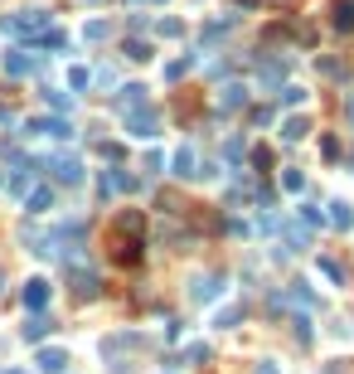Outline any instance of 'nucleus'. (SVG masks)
<instances>
[{
    "mask_svg": "<svg viewBox=\"0 0 354 374\" xmlns=\"http://www.w3.org/2000/svg\"><path fill=\"white\" fill-rule=\"evenodd\" d=\"M0 29H5V34H20V39H34V34L49 29V15H44V10H20V15H5Z\"/></svg>",
    "mask_w": 354,
    "mask_h": 374,
    "instance_id": "obj_1",
    "label": "nucleus"
},
{
    "mask_svg": "<svg viewBox=\"0 0 354 374\" xmlns=\"http://www.w3.org/2000/svg\"><path fill=\"white\" fill-rule=\"evenodd\" d=\"M127 132L136 136V141H156L161 136V112L156 107H132L127 112Z\"/></svg>",
    "mask_w": 354,
    "mask_h": 374,
    "instance_id": "obj_2",
    "label": "nucleus"
},
{
    "mask_svg": "<svg viewBox=\"0 0 354 374\" xmlns=\"http://www.w3.org/2000/svg\"><path fill=\"white\" fill-rule=\"evenodd\" d=\"M223 287H228V282H223V272H199V277L190 282V296H194V301H218Z\"/></svg>",
    "mask_w": 354,
    "mask_h": 374,
    "instance_id": "obj_3",
    "label": "nucleus"
},
{
    "mask_svg": "<svg viewBox=\"0 0 354 374\" xmlns=\"http://www.w3.org/2000/svg\"><path fill=\"white\" fill-rule=\"evenodd\" d=\"M49 170L58 175V185H82V160L73 156V151H63V156L49 160Z\"/></svg>",
    "mask_w": 354,
    "mask_h": 374,
    "instance_id": "obj_4",
    "label": "nucleus"
},
{
    "mask_svg": "<svg viewBox=\"0 0 354 374\" xmlns=\"http://www.w3.org/2000/svg\"><path fill=\"white\" fill-rule=\"evenodd\" d=\"M68 287H73V292L82 296V301H87V296H97V272H92V267H68Z\"/></svg>",
    "mask_w": 354,
    "mask_h": 374,
    "instance_id": "obj_5",
    "label": "nucleus"
},
{
    "mask_svg": "<svg viewBox=\"0 0 354 374\" xmlns=\"http://www.w3.org/2000/svg\"><path fill=\"white\" fill-rule=\"evenodd\" d=\"M20 301H25V311H44V306H49V282H44V277H29Z\"/></svg>",
    "mask_w": 354,
    "mask_h": 374,
    "instance_id": "obj_6",
    "label": "nucleus"
},
{
    "mask_svg": "<svg viewBox=\"0 0 354 374\" xmlns=\"http://www.w3.org/2000/svg\"><path fill=\"white\" fill-rule=\"evenodd\" d=\"M170 175H180V180H194V175H199V156H194V146H180V151L170 156Z\"/></svg>",
    "mask_w": 354,
    "mask_h": 374,
    "instance_id": "obj_7",
    "label": "nucleus"
},
{
    "mask_svg": "<svg viewBox=\"0 0 354 374\" xmlns=\"http://www.w3.org/2000/svg\"><path fill=\"white\" fill-rule=\"evenodd\" d=\"M5 73L10 78H29V73H39V58H29L25 49H10L5 53Z\"/></svg>",
    "mask_w": 354,
    "mask_h": 374,
    "instance_id": "obj_8",
    "label": "nucleus"
},
{
    "mask_svg": "<svg viewBox=\"0 0 354 374\" xmlns=\"http://www.w3.org/2000/svg\"><path fill=\"white\" fill-rule=\"evenodd\" d=\"M73 127L68 122H58V117H29L25 122V136H68Z\"/></svg>",
    "mask_w": 354,
    "mask_h": 374,
    "instance_id": "obj_9",
    "label": "nucleus"
},
{
    "mask_svg": "<svg viewBox=\"0 0 354 374\" xmlns=\"http://www.w3.org/2000/svg\"><path fill=\"white\" fill-rule=\"evenodd\" d=\"M20 336L39 346L44 336H54V316H44V311H29V316H25V331H20Z\"/></svg>",
    "mask_w": 354,
    "mask_h": 374,
    "instance_id": "obj_10",
    "label": "nucleus"
},
{
    "mask_svg": "<svg viewBox=\"0 0 354 374\" xmlns=\"http://www.w3.org/2000/svg\"><path fill=\"white\" fill-rule=\"evenodd\" d=\"M238 107H247V88L243 83H223L218 88V112H238Z\"/></svg>",
    "mask_w": 354,
    "mask_h": 374,
    "instance_id": "obj_11",
    "label": "nucleus"
},
{
    "mask_svg": "<svg viewBox=\"0 0 354 374\" xmlns=\"http://www.w3.org/2000/svg\"><path fill=\"white\" fill-rule=\"evenodd\" d=\"M34 365H39L44 374H63V370H68V355H63L58 346H44L39 355H34Z\"/></svg>",
    "mask_w": 354,
    "mask_h": 374,
    "instance_id": "obj_12",
    "label": "nucleus"
},
{
    "mask_svg": "<svg viewBox=\"0 0 354 374\" xmlns=\"http://www.w3.org/2000/svg\"><path fill=\"white\" fill-rule=\"evenodd\" d=\"M286 306H306V311H316L321 296L311 292V282H291V287H286Z\"/></svg>",
    "mask_w": 354,
    "mask_h": 374,
    "instance_id": "obj_13",
    "label": "nucleus"
},
{
    "mask_svg": "<svg viewBox=\"0 0 354 374\" xmlns=\"http://www.w3.org/2000/svg\"><path fill=\"white\" fill-rule=\"evenodd\" d=\"M49 204H54V189H49V185H34V189L25 194V209H29V214H44Z\"/></svg>",
    "mask_w": 354,
    "mask_h": 374,
    "instance_id": "obj_14",
    "label": "nucleus"
},
{
    "mask_svg": "<svg viewBox=\"0 0 354 374\" xmlns=\"http://www.w3.org/2000/svg\"><path fill=\"white\" fill-rule=\"evenodd\" d=\"M141 103H146V88H141V83H127V88L117 93V107H127V112H132V107H141Z\"/></svg>",
    "mask_w": 354,
    "mask_h": 374,
    "instance_id": "obj_15",
    "label": "nucleus"
},
{
    "mask_svg": "<svg viewBox=\"0 0 354 374\" xmlns=\"http://www.w3.org/2000/svg\"><path fill=\"white\" fill-rule=\"evenodd\" d=\"M335 29H340V34L354 29V0H335Z\"/></svg>",
    "mask_w": 354,
    "mask_h": 374,
    "instance_id": "obj_16",
    "label": "nucleus"
},
{
    "mask_svg": "<svg viewBox=\"0 0 354 374\" xmlns=\"http://www.w3.org/2000/svg\"><path fill=\"white\" fill-rule=\"evenodd\" d=\"M277 234H281V239L291 243V253H301V248H306V243H311V234H306V229H301V224H281V229H277Z\"/></svg>",
    "mask_w": 354,
    "mask_h": 374,
    "instance_id": "obj_17",
    "label": "nucleus"
},
{
    "mask_svg": "<svg viewBox=\"0 0 354 374\" xmlns=\"http://www.w3.org/2000/svg\"><path fill=\"white\" fill-rule=\"evenodd\" d=\"M63 44H68V34H63V29H44V34H34V44H29V49H63Z\"/></svg>",
    "mask_w": 354,
    "mask_h": 374,
    "instance_id": "obj_18",
    "label": "nucleus"
},
{
    "mask_svg": "<svg viewBox=\"0 0 354 374\" xmlns=\"http://www.w3.org/2000/svg\"><path fill=\"white\" fill-rule=\"evenodd\" d=\"M330 224H335V229H354V209L345 204V199H335V204H330Z\"/></svg>",
    "mask_w": 354,
    "mask_h": 374,
    "instance_id": "obj_19",
    "label": "nucleus"
},
{
    "mask_svg": "<svg viewBox=\"0 0 354 374\" xmlns=\"http://www.w3.org/2000/svg\"><path fill=\"white\" fill-rule=\"evenodd\" d=\"M306 132H311V122H306V117H286V122H281V141H301Z\"/></svg>",
    "mask_w": 354,
    "mask_h": 374,
    "instance_id": "obj_20",
    "label": "nucleus"
},
{
    "mask_svg": "<svg viewBox=\"0 0 354 374\" xmlns=\"http://www.w3.org/2000/svg\"><path fill=\"white\" fill-rule=\"evenodd\" d=\"M306 98H311V93H306V88H296V83H286V88L277 93V103H281V107H301Z\"/></svg>",
    "mask_w": 354,
    "mask_h": 374,
    "instance_id": "obj_21",
    "label": "nucleus"
},
{
    "mask_svg": "<svg viewBox=\"0 0 354 374\" xmlns=\"http://www.w3.org/2000/svg\"><path fill=\"white\" fill-rule=\"evenodd\" d=\"M190 68H194V53H185V58H175V63H165V78H170V83H180L185 73H190Z\"/></svg>",
    "mask_w": 354,
    "mask_h": 374,
    "instance_id": "obj_22",
    "label": "nucleus"
},
{
    "mask_svg": "<svg viewBox=\"0 0 354 374\" xmlns=\"http://www.w3.org/2000/svg\"><path fill=\"white\" fill-rule=\"evenodd\" d=\"M107 34H112V25H107V20H87V29H82V39H87V44H102Z\"/></svg>",
    "mask_w": 354,
    "mask_h": 374,
    "instance_id": "obj_23",
    "label": "nucleus"
},
{
    "mask_svg": "<svg viewBox=\"0 0 354 374\" xmlns=\"http://www.w3.org/2000/svg\"><path fill=\"white\" fill-rule=\"evenodd\" d=\"M321 272H326V282H330V287H345V267L335 263V258H321Z\"/></svg>",
    "mask_w": 354,
    "mask_h": 374,
    "instance_id": "obj_24",
    "label": "nucleus"
},
{
    "mask_svg": "<svg viewBox=\"0 0 354 374\" xmlns=\"http://www.w3.org/2000/svg\"><path fill=\"white\" fill-rule=\"evenodd\" d=\"M281 189H291V194H301V189H306V175H301L296 165H286V170H281Z\"/></svg>",
    "mask_w": 354,
    "mask_h": 374,
    "instance_id": "obj_25",
    "label": "nucleus"
},
{
    "mask_svg": "<svg viewBox=\"0 0 354 374\" xmlns=\"http://www.w3.org/2000/svg\"><path fill=\"white\" fill-rule=\"evenodd\" d=\"M228 29H233V15H228V20H214V25H204V44H218Z\"/></svg>",
    "mask_w": 354,
    "mask_h": 374,
    "instance_id": "obj_26",
    "label": "nucleus"
},
{
    "mask_svg": "<svg viewBox=\"0 0 354 374\" xmlns=\"http://www.w3.org/2000/svg\"><path fill=\"white\" fill-rule=\"evenodd\" d=\"M238 321H243V306H223V311L214 316V326L218 331H228V326H238Z\"/></svg>",
    "mask_w": 354,
    "mask_h": 374,
    "instance_id": "obj_27",
    "label": "nucleus"
},
{
    "mask_svg": "<svg viewBox=\"0 0 354 374\" xmlns=\"http://www.w3.org/2000/svg\"><path fill=\"white\" fill-rule=\"evenodd\" d=\"M257 73H262V83H281L286 78V63H277V58L272 63H257Z\"/></svg>",
    "mask_w": 354,
    "mask_h": 374,
    "instance_id": "obj_28",
    "label": "nucleus"
},
{
    "mask_svg": "<svg viewBox=\"0 0 354 374\" xmlns=\"http://www.w3.org/2000/svg\"><path fill=\"white\" fill-rule=\"evenodd\" d=\"M316 68H321V73H326V78H350V68H345V63H340V58H321V63H316Z\"/></svg>",
    "mask_w": 354,
    "mask_h": 374,
    "instance_id": "obj_29",
    "label": "nucleus"
},
{
    "mask_svg": "<svg viewBox=\"0 0 354 374\" xmlns=\"http://www.w3.org/2000/svg\"><path fill=\"white\" fill-rule=\"evenodd\" d=\"M301 224H306V229H316V224H330V214H321L316 204H301Z\"/></svg>",
    "mask_w": 354,
    "mask_h": 374,
    "instance_id": "obj_30",
    "label": "nucleus"
},
{
    "mask_svg": "<svg viewBox=\"0 0 354 374\" xmlns=\"http://www.w3.org/2000/svg\"><path fill=\"white\" fill-rule=\"evenodd\" d=\"M127 58H132V63H146V58H151V44H141V39H127Z\"/></svg>",
    "mask_w": 354,
    "mask_h": 374,
    "instance_id": "obj_31",
    "label": "nucleus"
},
{
    "mask_svg": "<svg viewBox=\"0 0 354 374\" xmlns=\"http://www.w3.org/2000/svg\"><path fill=\"white\" fill-rule=\"evenodd\" d=\"M243 151H247V141H243V136H228V146H223V156H228L233 165H238V160H243Z\"/></svg>",
    "mask_w": 354,
    "mask_h": 374,
    "instance_id": "obj_32",
    "label": "nucleus"
},
{
    "mask_svg": "<svg viewBox=\"0 0 354 374\" xmlns=\"http://www.w3.org/2000/svg\"><path fill=\"white\" fill-rule=\"evenodd\" d=\"M87 83H92V73H87V68H68V88H73V93H82Z\"/></svg>",
    "mask_w": 354,
    "mask_h": 374,
    "instance_id": "obj_33",
    "label": "nucleus"
},
{
    "mask_svg": "<svg viewBox=\"0 0 354 374\" xmlns=\"http://www.w3.org/2000/svg\"><path fill=\"white\" fill-rule=\"evenodd\" d=\"M185 360H194V365H204V360H209V346H204V341H194V346H185Z\"/></svg>",
    "mask_w": 354,
    "mask_h": 374,
    "instance_id": "obj_34",
    "label": "nucleus"
},
{
    "mask_svg": "<svg viewBox=\"0 0 354 374\" xmlns=\"http://www.w3.org/2000/svg\"><path fill=\"white\" fill-rule=\"evenodd\" d=\"M49 107H58V112H73V93H49Z\"/></svg>",
    "mask_w": 354,
    "mask_h": 374,
    "instance_id": "obj_35",
    "label": "nucleus"
},
{
    "mask_svg": "<svg viewBox=\"0 0 354 374\" xmlns=\"http://www.w3.org/2000/svg\"><path fill=\"white\" fill-rule=\"evenodd\" d=\"M165 34V39H180V34H185V25H180V20H161V25H156Z\"/></svg>",
    "mask_w": 354,
    "mask_h": 374,
    "instance_id": "obj_36",
    "label": "nucleus"
},
{
    "mask_svg": "<svg viewBox=\"0 0 354 374\" xmlns=\"http://www.w3.org/2000/svg\"><path fill=\"white\" fill-rule=\"evenodd\" d=\"M321 151H326V160H340V141L335 136H321Z\"/></svg>",
    "mask_w": 354,
    "mask_h": 374,
    "instance_id": "obj_37",
    "label": "nucleus"
},
{
    "mask_svg": "<svg viewBox=\"0 0 354 374\" xmlns=\"http://www.w3.org/2000/svg\"><path fill=\"white\" fill-rule=\"evenodd\" d=\"M252 165H257V170H267V165H272V151H267V146H257V151H252Z\"/></svg>",
    "mask_w": 354,
    "mask_h": 374,
    "instance_id": "obj_38",
    "label": "nucleus"
},
{
    "mask_svg": "<svg viewBox=\"0 0 354 374\" xmlns=\"http://www.w3.org/2000/svg\"><path fill=\"white\" fill-rule=\"evenodd\" d=\"M252 374H277V365H272V360H262V365H257Z\"/></svg>",
    "mask_w": 354,
    "mask_h": 374,
    "instance_id": "obj_39",
    "label": "nucleus"
},
{
    "mask_svg": "<svg viewBox=\"0 0 354 374\" xmlns=\"http://www.w3.org/2000/svg\"><path fill=\"white\" fill-rule=\"evenodd\" d=\"M345 117H350V127H354V98H345Z\"/></svg>",
    "mask_w": 354,
    "mask_h": 374,
    "instance_id": "obj_40",
    "label": "nucleus"
},
{
    "mask_svg": "<svg viewBox=\"0 0 354 374\" xmlns=\"http://www.w3.org/2000/svg\"><path fill=\"white\" fill-rule=\"evenodd\" d=\"M238 5H243V10H252V5H257V0H238Z\"/></svg>",
    "mask_w": 354,
    "mask_h": 374,
    "instance_id": "obj_41",
    "label": "nucleus"
},
{
    "mask_svg": "<svg viewBox=\"0 0 354 374\" xmlns=\"http://www.w3.org/2000/svg\"><path fill=\"white\" fill-rule=\"evenodd\" d=\"M5 374H29V370H5Z\"/></svg>",
    "mask_w": 354,
    "mask_h": 374,
    "instance_id": "obj_42",
    "label": "nucleus"
},
{
    "mask_svg": "<svg viewBox=\"0 0 354 374\" xmlns=\"http://www.w3.org/2000/svg\"><path fill=\"white\" fill-rule=\"evenodd\" d=\"M151 5H165V0H151Z\"/></svg>",
    "mask_w": 354,
    "mask_h": 374,
    "instance_id": "obj_43",
    "label": "nucleus"
},
{
    "mask_svg": "<svg viewBox=\"0 0 354 374\" xmlns=\"http://www.w3.org/2000/svg\"><path fill=\"white\" fill-rule=\"evenodd\" d=\"M0 180H5V175H0Z\"/></svg>",
    "mask_w": 354,
    "mask_h": 374,
    "instance_id": "obj_44",
    "label": "nucleus"
}]
</instances>
